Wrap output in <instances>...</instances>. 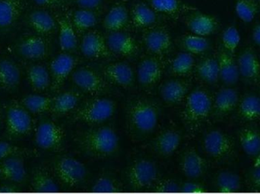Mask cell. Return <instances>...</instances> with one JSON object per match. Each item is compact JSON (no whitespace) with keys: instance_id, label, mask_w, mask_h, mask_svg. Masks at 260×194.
Returning <instances> with one entry per match:
<instances>
[{"instance_id":"50","label":"cell","mask_w":260,"mask_h":194,"mask_svg":"<svg viewBox=\"0 0 260 194\" xmlns=\"http://www.w3.org/2000/svg\"><path fill=\"white\" fill-rule=\"evenodd\" d=\"M24 149L11 144L6 140H0V160L15 155H24Z\"/></svg>"},{"instance_id":"6","label":"cell","mask_w":260,"mask_h":194,"mask_svg":"<svg viewBox=\"0 0 260 194\" xmlns=\"http://www.w3.org/2000/svg\"><path fill=\"white\" fill-rule=\"evenodd\" d=\"M203 146L208 156L219 161L232 160L236 154L235 140L221 130L208 131L203 137Z\"/></svg>"},{"instance_id":"47","label":"cell","mask_w":260,"mask_h":194,"mask_svg":"<svg viewBox=\"0 0 260 194\" xmlns=\"http://www.w3.org/2000/svg\"><path fill=\"white\" fill-rule=\"evenodd\" d=\"M154 190L160 193H176L180 191V184L172 178H164L154 182Z\"/></svg>"},{"instance_id":"31","label":"cell","mask_w":260,"mask_h":194,"mask_svg":"<svg viewBox=\"0 0 260 194\" xmlns=\"http://www.w3.org/2000/svg\"><path fill=\"white\" fill-rule=\"evenodd\" d=\"M146 3L162 17L178 20L197 8L183 0H146Z\"/></svg>"},{"instance_id":"24","label":"cell","mask_w":260,"mask_h":194,"mask_svg":"<svg viewBox=\"0 0 260 194\" xmlns=\"http://www.w3.org/2000/svg\"><path fill=\"white\" fill-rule=\"evenodd\" d=\"M67 11L55 15L59 29V43L61 50L64 53H73L78 47V35L73 27L70 14Z\"/></svg>"},{"instance_id":"37","label":"cell","mask_w":260,"mask_h":194,"mask_svg":"<svg viewBox=\"0 0 260 194\" xmlns=\"http://www.w3.org/2000/svg\"><path fill=\"white\" fill-rule=\"evenodd\" d=\"M70 17L78 36H82L98 24L99 15L94 11L79 8L70 14Z\"/></svg>"},{"instance_id":"48","label":"cell","mask_w":260,"mask_h":194,"mask_svg":"<svg viewBox=\"0 0 260 194\" xmlns=\"http://www.w3.org/2000/svg\"><path fill=\"white\" fill-rule=\"evenodd\" d=\"M37 6L45 9L67 11L70 6V0H33Z\"/></svg>"},{"instance_id":"25","label":"cell","mask_w":260,"mask_h":194,"mask_svg":"<svg viewBox=\"0 0 260 194\" xmlns=\"http://www.w3.org/2000/svg\"><path fill=\"white\" fill-rule=\"evenodd\" d=\"M207 166L206 160L194 148H188L180 157V170L189 179L201 178L206 173Z\"/></svg>"},{"instance_id":"52","label":"cell","mask_w":260,"mask_h":194,"mask_svg":"<svg viewBox=\"0 0 260 194\" xmlns=\"http://www.w3.org/2000/svg\"><path fill=\"white\" fill-rule=\"evenodd\" d=\"M248 177L250 185L253 188L260 190V167H253Z\"/></svg>"},{"instance_id":"2","label":"cell","mask_w":260,"mask_h":194,"mask_svg":"<svg viewBox=\"0 0 260 194\" xmlns=\"http://www.w3.org/2000/svg\"><path fill=\"white\" fill-rule=\"evenodd\" d=\"M79 149L91 158L108 159L117 153L120 139L114 128L107 125L82 131L75 139Z\"/></svg>"},{"instance_id":"17","label":"cell","mask_w":260,"mask_h":194,"mask_svg":"<svg viewBox=\"0 0 260 194\" xmlns=\"http://www.w3.org/2000/svg\"><path fill=\"white\" fill-rule=\"evenodd\" d=\"M183 21L191 33L202 36H209L216 33L219 22L213 15L194 9L183 17Z\"/></svg>"},{"instance_id":"51","label":"cell","mask_w":260,"mask_h":194,"mask_svg":"<svg viewBox=\"0 0 260 194\" xmlns=\"http://www.w3.org/2000/svg\"><path fill=\"white\" fill-rule=\"evenodd\" d=\"M180 191L188 193H202L206 191V188L200 183L186 181L180 184Z\"/></svg>"},{"instance_id":"23","label":"cell","mask_w":260,"mask_h":194,"mask_svg":"<svg viewBox=\"0 0 260 194\" xmlns=\"http://www.w3.org/2000/svg\"><path fill=\"white\" fill-rule=\"evenodd\" d=\"M239 101V94L236 89L221 88L212 102V114L215 119H224L237 109Z\"/></svg>"},{"instance_id":"45","label":"cell","mask_w":260,"mask_h":194,"mask_svg":"<svg viewBox=\"0 0 260 194\" xmlns=\"http://www.w3.org/2000/svg\"><path fill=\"white\" fill-rule=\"evenodd\" d=\"M91 190L95 193H116L122 190V186L120 181L114 177L103 175L94 181Z\"/></svg>"},{"instance_id":"58","label":"cell","mask_w":260,"mask_h":194,"mask_svg":"<svg viewBox=\"0 0 260 194\" xmlns=\"http://www.w3.org/2000/svg\"><path fill=\"white\" fill-rule=\"evenodd\" d=\"M257 2H258V4H259V10H260V0H257Z\"/></svg>"},{"instance_id":"21","label":"cell","mask_w":260,"mask_h":194,"mask_svg":"<svg viewBox=\"0 0 260 194\" xmlns=\"http://www.w3.org/2000/svg\"><path fill=\"white\" fill-rule=\"evenodd\" d=\"M182 141L181 133L169 128L158 133L151 143L152 150L159 157L168 158L174 155Z\"/></svg>"},{"instance_id":"56","label":"cell","mask_w":260,"mask_h":194,"mask_svg":"<svg viewBox=\"0 0 260 194\" xmlns=\"http://www.w3.org/2000/svg\"><path fill=\"white\" fill-rule=\"evenodd\" d=\"M254 29H256V30H259V31H260V24H258V25H256V27H254Z\"/></svg>"},{"instance_id":"32","label":"cell","mask_w":260,"mask_h":194,"mask_svg":"<svg viewBox=\"0 0 260 194\" xmlns=\"http://www.w3.org/2000/svg\"><path fill=\"white\" fill-rule=\"evenodd\" d=\"M26 75L29 86L35 94H42L51 88L50 71L42 64L29 65L26 68Z\"/></svg>"},{"instance_id":"35","label":"cell","mask_w":260,"mask_h":194,"mask_svg":"<svg viewBox=\"0 0 260 194\" xmlns=\"http://www.w3.org/2000/svg\"><path fill=\"white\" fill-rule=\"evenodd\" d=\"M238 141L244 152L249 157L260 153V131L255 127L247 126L238 131Z\"/></svg>"},{"instance_id":"4","label":"cell","mask_w":260,"mask_h":194,"mask_svg":"<svg viewBox=\"0 0 260 194\" xmlns=\"http://www.w3.org/2000/svg\"><path fill=\"white\" fill-rule=\"evenodd\" d=\"M30 111L19 100L12 99L5 108V136L9 140L25 138L33 131Z\"/></svg>"},{"instance_id":"7","label":"cell","mask_w":260,"mask_h":194,"mask_svg":"<svg viewBox=\"0 0 260 194\" xmlns=\"http://www.w3.org/2000/svg\"><path fill=\"white\" fill-rule=\"evenodd\" d=\"M15 50L21 59L38 62L47 59L50 55V42L47 37L36 33H25L17 41Z\"/></svg>"},{"instance_id":"10","label":"cell","mask_w":260,"mask_h":194,"mask_svg":"<svg viewBox=\"0 0 260 194\" xmlns=\"http://www.w3.org/2000/svg\"><path fill=\"white\" fill-rule=\"evenodd\" d=\"M157 172L155 163L148 159H139L128 168L126 181L134 190H144L151 187L157 181Z\"/></svg>"},{"instance_id":"19","label":"cell","mask_w":260,"mask_h":194,"mask_svg":"<svg viewBox=\"0 0 260 194\" xmlns=\"http://www.w3.org/2000/svg\"><path fill=\"white\" fill-rule=\"evenodd\" d=\"M24 155H15L0 160V181L23 185L27 181Z\"/></svg>"},{"instance_id":"13","label":"cell","mask_w":260,"mask_h":194,"mask_svg":"<svg viewBox=\"0 0 260 194\" xmlns=\"http://www.w3.org/2000/svg\"><path fill=\"white\" fill-rule=\"evenodd\" d=\"M79 63V59L70 53L62 52L52 59L50 64L51 90L56 92L65 83Z\"/></svg>"},{"instance_id":"14","label":"cell","mask_w":260,"mask_h":194,"mask_svg":"<svg viewBox=\"0 0 260 194\" xmlns=\"http://www.w3.org/2000/svg\"><path fill=\"white\" fill-rule=\"evenodd\" d=\"M21 82L20 65L9 56H0V91L5 94H15L19 91Z\"/></svg>"},{"instance_id":"16","label":"cell","mask_w":260,"mask_h":194,"mask_svg":"<svg viewBox=\"0 0 260 194\" xmlns=\"http://www.w3.org/2000/svg\"><path fill=\"white\" fill-rule=\"evenodd\" d=\"M164 68L161 57L153 55L144 58L138 65V82L145 89H152L161 79Z\"/></svg>"},{"instance_id":"57","label":"cell","mask_w":260,"mask_h":194,"mask_svg":"<svg viewBox=\"0 0 260 194\" xmlns=\"http://www.w3.org/2000/svg\"><path fill=\"white\" fill-rule=\"evenodd\" d=\"M111 1L123 2L125 1V0H111Z\"/></svg>"},{"instance_id":"9","label":"cell","mask_w":260,"mask_h":194,"mask_svg":"<svg viewBox=\"0 0 260 194\" xmlns=\"http://www.w3.org/2000/svg\"><path fill=\"white\" fill-rule=\"evenodd\" d=\"M53 171L58 180L67 187H74L80 184L87 175V168L83 163L69 156L55 160Z\"/></svg>"},{"instance_id":"38","label":"cell","mask_w":260,"mask_h":194,"mask_svg":"<svg viewBox=\"0 0 260 194\" xmlns=\"http://www.w3.org/2000/svg\"><path fill=\"white\" fill-rule=\"evenodd\" d=\"M237 109L239 117L245 122L260 120V97L253 94H246L240 99Z\"/></svg>"},{"instance_id":"8","label":"cell","mask_w":260,"mask_h":194,"mask_svg":"<svg viewBox=\"0 0 260 194\" xmlns=\"http://www.w3.org/2000/svg\"><path fill=\"white\" fill-rule=\"evenodd\" d=\"M66 136L65 129L61 125L51 120H44L35 131V144L43 150L57 152L63 147Z\"/></svg>"},{"instance_id":"18","label":"cell","mask_w":260,"mask_h":194,"mask_svg":"<svg viewBox=\"0 0 260 194\" xmlns=\"http://www.w3.org/2000/svg\"><path fill=\"white\" fill-rule=\"evenodd\" d=\"M80 50L88 59H109L113 55L107 44L106 37L96 30H88L82 35Z\"/></svg>"},{"instance_id":"15","label":"cell","mask_w":260,"mask_h":194,"mask_svg":"<svg viewBox=\"0 0 260 194\" xmlns=\"http://www.w3.org/2000/svg\"><path fill=\"white\" fill-rule=\"evenodd\" d=\"M27 6V0H0V36H6L16 27Z\"/></svg>"},{"instance_id":"42","label":"cell","mask_w":260,"mask_h":194,"mask_svg":"<svg viewBox=\"0 0 260 194\" xmlns=\"http://www.w3.org/2000/svg\"><path fill=\"white\" fill-rule=\"evenodd\" d=\"M215 188L221 193H234L241 188V178L235 172L224 171L217 174L215 178Z\"/></svg>"},{"instance_id":"1","label":"cell","mask_w":260,"mask_h":194,"mask_svg":"<svg viewBox=\"0 0 260 194\" xmlns=\"http://www.w3.org/2000/svg\"><path fill=\"white\" fill-rule=\"evenodd\" d=\"M128 132L133 138H146L155 129L160 118V108L155 101L135 97L127 102L125 111Z\"/></svg>"},{"instance_id":"26","label":"cell","mask_w":260,"mask_h":194,"mask_svg":"<svg viewBox=\"0 0 260 194\" xmlns=\"http://www.w3.org/2000/svg\"><path fill=\"white\" fill-rule=\"evenodd\" d=\"M102 75L108 82L123 88L133 87L135 73L133 68L124 62L108 64L102 69Z\"/></svg>"},{"instance_id":"5","label":"cell","mask_w":260,"mask_h":194,"mask_svg":"<svg viewBox=\"0 0 260 194\" xmlns=\"http://www.w3.org/2000/svg\"><path fill=\"white\" fill-rule=\"evenodd\" d=\"M117 104L113 99L106 97H95L78 105L72 112L73 122L99 125L114 115Z\"/></svg>"},{"instance_id":"46","label":"cell","mask_w":260,"mask_h":194,"mask_svg":"<svg viewBox=\"0 0 260 194\" xmlns=\"http://www.w3.org/2000/svg\"><path fill=\"white\" fill-rule=\"evenodd\" d=\"M241 40V34L238 29L235 25H229L223 30L221 34L222 48L228 53L235 55L237 49L239 47Z\"/></svg>"},{"instance_id":"41","label":"cell","mask_w":260,"mask_h":194,"mask_svg":"<svg viewBox=\"0 0 260 194\" xmlns=\"http://www.w3.org/2000/svg\"><path fill=\"white\" fill-rule=\"evenodd\" d=\"M196 71L202 80L210 85L217 83L220 79L217 58L206 57L202 59L196 65Z\"/></svg>"},{"instance_id":"11","label":"cell","mask_w":260,"mask_h":194,"mask_svg":"<svg viewBox=\"0 0 260 194\" xmlns=\"http://www.w3.org/2000/svg\"><path fill=\"white\" fill-rule=\"evenodd\" d=\"M142 41L149 53L159 57H164L171 53L174 47L169 30L160 24L143 30Z\"/></svg>"},{"instance_id":"53","label":"cell","mask_w":260,"mask_h":194,"mask_svg":"<svg viewBox=\"0 0 260 194\" xmlns=\"http://www.w3.org/2000/svg\"><path fill=\"white\" fill-rule=\"evenodd\" d=\"M22 188V185L14 183L4 182L0 185V193H19Z\"/></svg>"},{"instance_id":"39","label":"cell","mask_w":260,"mask_h":194,"mask_svg":"<svg viewBox=\"0 0 260 194\" xmlns=\"http://www.w3.org/2000/svg\"><path fill=\"white\" fill-rule=\"evenodd\" d=\"M176 44L183 51L192 55H200L206 53L210 47V43L206 36L194 33H186L177 38Z\"/></svg>"},{"instance_id":"36","label":"cell","mask_w":260,"mask_h":194,"mask_svg":"<svg viewBox=\"0 0 260 194\" xmlns=\"http://www.w3.org/2000/svg\"><path fill=\"white\" fill-rule=\"evenodd\" d=\"M30 187L37 193H56L59 190L54 178L42 168H35L32 172Z\"/></svg>"},{"instance_id":"44","label":"cell","mask_w":260,"mask_h":194,"mask_svg":"<svg viewBox=\"0 0 260 194\" xmlns=\"http://www.w3.org/2000/svg\"><path fill=\"white\" fill-rule=\"evenodd\" d=\"M235 12L241 21L252 22L259 12L257 0H236Z\"/></svg>"},{"instance_id":"27","label":"cell","mask_w":260,"mask_h":194,"mask_svg":"<svg viewBox=\"0 0 260 194\" xmlns=\"http://www.w3.org/2000/svg\"><path fill=\"white\" fill-rule=\"evenodd\" d=\"M190 84L181 79L165 81L160 85L159 94L162 100L170 105H178L189 94Z\"/></svg>"},{"instance_id":"30","label":"cell","mask_w":260,"mask_h":194,"mask_svg":"<svg viewBox=\"0 0 260 194\" xmlns=\"http://www.w3.org/2000/svg\"><path fill=\"white\" fill-rule=\"evenodd\" d=\"M240 76L246 81L256 83L260 79V61L252 47L244 49L237 59Z\"/></svg>"},{"instance_id":"40","label":"cell","mask_w":260,"mask_h":194,"mask_svg":"<svg viewBox=\"0 0 260 194\" xmlns=\"http://www.w3.org/2000/svg\"><path fill=\"white\" fill-rule=\"evenodd\" d=\"M19 101L30 114H42L50 111L53 97H45L35 93L24 96Z\"/></svg>"},{"instance_id":"28","label":"cell","mask_w":260,"mask_h":194,"mask_svg":"<svg viewBox=\"0 0 260 194\" xmlns=\"http://www.w3.org/2000/svg\"><path fill=\"white\" fill-rule=\"evenodd\" d=\"M130 24L136 29L145 30L159 24L160 17L149 5L144 2H138L132 6L129 12Z\"/></svg>"},{"instance_id":"29","label":"cell","mask_w":260,"mask_h":194,"mask_svg":"<svg viewBox=\"0 0 260 194\" xmlns=\"http://www.w3.org/2000/svg\"><path fill=\"white\" fill-rule=\"evenodd\" d=\"M129 25V12L123 2H117L114 5L102 21L103 28L108 33L126 31Z\"/></svg>"},{"instance_id":"49","label":"cell","mask_w":260,"mask_h":194,"mask_svg":"<svg viewBox=\"0 0 260 194\" xmlns=\"http://www.w3.org/2000/svg\"><path fill=\"white\" fill-rule=\"evenodd\" d=\"M70 1L79 8L94 11L99 15L103 13L105 10L104 0H70Z\"/></svg>"},{"instance_id":"20","label":"cell","mask_w":260,"mask_h":194,"mask_svg":"<svg viewBox=\"0 0 260 194\" xmlns=\"http://www.w3.org/2000/svg\"><path fill=\"white\" fill-rule=\"evenodd\" d=\"M26 24L34 33L47 38L54 34L58 28L55 17L43 8L30 11L26 16Z\"/></svg>"},{"instance_id":"3","label":"cell","mask_w":260,"mask_h":194,"mask_svg":"<svg viewBox=\"0 0 260 194\" xmlns=\"http://www.w3.org/2000/svg\"><path fill=\"white\" fill-rule=\"evenodd\" d=\"M212 99L206 90L197 88L188 94L181 111L183 124L189 131L198 129L212 113Z\"/></svg>"},{"instance_id":"34","label":"cell","mask_w":260,"mask_h":194,"mask_svg":"<svg viewBox=\"0 0 260 194\" xmlns=\"http://www.w3.org/2000/svg\"><path fill=\"white\" fill-rule=\"evenodd\" d=\"M82 94L79 91L70 90L53 97L50 112L56 117L72 113L79 105Z\"/></svg>"},{"instance_id":"54","label":"cell","mask_w":260,"mask_h":194,"mask_svg":"<svg viewBox=\"0 0 260 194\" xmlns=\"http://www.w3.org/2000/svg\"><path fill=\"white\" fill-rule=\"evenodd\" d=\"M252 36H253V41H254L255 44L260 47V31L256 30V29H253Z\"/></svg>"},{"instance_id":"12","label":"cell","mask_w":260,"mask_h":194,"mask_svg":"<svg viewBox=\"0 0 260 194\" xmlns=\"http://www.w3.org/2000/svg\"><path fill=\"white\" fill-rule=\"evenodd\" d=\"M72 81L81 91L93 96H100L109 91L106 79L89 68H78L72 73Z\"/></svg>"},{"instance_id":"22","label":"cell","mask_w":260,"mask_h":194,"mask_svg":"<svg viewBox=\"0 0 260 194\" xmlns=\"http://www.w3.org/2000/svg\"><path fill=\"white\" fill-rule=\"evenodd\" d=\"M107 44L113 54L133 58L139 52V44L126 31L111 32L106 36Z\"/></svg>"},{"instance_id":"55","label":"cell","mask_w":260,"mask_h":194,"mask_svg":"<svg viewBox=\"0 0 260 194\" xmlns=\"http://www.w3.org/2000/svg\"><path fill=\"white\" fill-rule=\"evenodd\" d=\"M253 167H260V153L259 155L255 157L254 162H253Z\"/></svg>"},{"instance_id":"43","label":"cell","mask_w":260,"mask_h":194,"mask_svg":"<svg viewBox=\"0 0 260 194\" xmlns=\"http://www.w3.org/2000/svg\"><path fill=\"white\" fill-rule=\"evenodd\" d=\"M194 67L195 59L193 55L183 51L173 59L170 66V72L176 77H185L192 71Z\"/></svg>"},{"instance_id":"33","label":"cell","mask_w":260,"mask_h":194,"mask_svg":"<svg viewBox=\"0 0 260 194\" xmlns=\"http://www.w3.org/2000/svg\"><path fill=\"white\" fill-rule=\"evenodd\" d=\"M217 59L219 68L220 80L227 85H234L238 83L241 76L234 55L228 53L221 47L218 52Z\"/></svg>"}]
</instances>
